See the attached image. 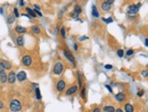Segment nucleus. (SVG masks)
Returning <instances> with one entry per match:
<instances>
[{
	"label": "nucleus",
	"mask_w": 148,
	"mask_h": 112,
	"mask_svg": "<svg viewBox=\"0 0 148 112\" xmlns=\"http://www.w3.org/2000/svg\"><path fill=\"white\" fill-rule=\"evenodd\" d=\"M64 14H65V10L61 9V10L58 12V18H59V19H62V18L64 17Z\"/></svg>",
	"instance_id": "nucleus-33"
},
{
	"label": "nucleus",
	"mask_w": 148,
	"mask_h": 112,
	"mask_svg": "<svg viewBox=\"0 0 148 112\" xmlns=\"http://www.w3.org/2000/svg\"><path fill=\"white\" fill-rule=\"evenodd\" d=\"M74 49H75V51H76V52L78 51V45H77V43H74Z\"/></svg>",
	"instance_id": "nucleus-44"
},
{
	"label": "nucleus",
	"mask_w": 148,
	"mask_h": 112,
	"mask_svg": "<svg viewBox=\"0 0 148 112\" xmlns=\"http://www.w3.org/2000/svg\"><path fill=\"white\" fill-rule=\"evenodd\" d=\"M93 112H101V110H100V108H96L95 109L93 110Z\"/></svg>",
	"instance_id": "nucleus-48"
},
{
	"label": "nucleus",
	"mask_w": 148,
	"mask_h": 112,
	"mask_svg": "<svg viewBox=\"0 0 148 112\" xmlns=\"http://www.w3.org/2000/svg\"><path fill=\"white\" fill-rule=\"evenodd\" d=\"M13 15H14L16 18H18L19 16H20V14H19L18 8H17V7H14V8H13Z\"/></svg>",
	"instance_id": "nucleus-27"
},
{
	"label": "nucleus",
	"mask_w": 148,
	"mask_h": 112,
	"mask_svg": "<svg viewBox=\"0 0 148 112\" xmlns=\"http://www.w3.org/2000/svg\"><path fill=\"white\" fill-rule=\"evenodd\" d=\"M5 63H6V70L11 69V64L9 63H7V62H5Z\"/></svg>",
	"instance_id": "nucleus-42"
},
{
	"label": "nucleus",
	"mask_w": 148,
	"mask_h": 112,
	"mask_svg": "<svg viewBox=\"0 0 148 112\" xmlns=\"http://www.w3.org/2000/svg\"><path fill=\"white\" fill-rule=\"evenodd\" d=\"M9 108L12 112H19L22 109V104L18 99H12L10 101Z\"/></svg>",
	"instance_id": "nucleus-3"
},
{
	"label": "nucleus",
	"mask_w": 148,
	"mask_h": 112,
	"mask_svg": "<svg viewBox=\"0 0 148 112\" xmlns=\"http://www.w3.org/2000/svg\"><path fill=\"white\" fill-rule=\"evenodd\" d=\"M6 71V63L5 62H0V72Z\"/></svg>",
	"instance_id": "nucleus-29"
},
{
	"label": "nucleus",
	"mask_w": 148,
	"mask_h": 112,
	"mask_svg": "<svg viewBox=\"0 0 148 112\" xmlns=\"http://www.w3.org/2000/svg\"><path fill=\"white\" fill-rule=\"evenodd\" d=\"M64 70H65L64 63H62V62H57L53 66V73L55 74V75H56V76H60L64 72Z\"/></svg>",
	"instance_id": "nucleus-2"
},
{
	"label": "nucleus",
	"mask_w": 148,
	"mask_h": 112,
	"mask_svg": "<svg viewBox=\"0 0 148 112\" xmlns=\"http://www.w3.org/2000/svg\"><path fill=\"white\" fill-rule=\"evenodd\" d=\"M73 11L75 12V13H76L78 15V16H80L81 14H82V12H83V9H82V7L80 6V5H78V4H75V5H74V7H73Z\"/></svg>",
	"instance_id": "nucleus-18"
},
{
	"label": "nucleus",
	"mask_w": 148,
	"mask_h": 112,
	"mask_svg": "<svg viewBox=\"0 0 148 112\" xmlns=\"http://www.w3.org/2000/svg\"><path fill=\"white\" fill-rule=\"evenodd\" d=\"M88 36H86V35H83V36H81V37H79V41L80 42H83V41H85V40H88Z\"/></svg>",
	"instance_id": "nucleus-37"
},
{
	"label": "nucleus",
	"mask_w": 148,
	"mask_h": 112,
	"mask_svg": "<svg viewBox=\"0 0 148 112\" xmlns=\"http://www.w3.org/2000/svg\"><path fill=\"white\" fill-rule=\"evenodd\" d=\"M144 45H145L146 47H148V38L144 39Z\"/></svg>",
	"instance_id": "nucleus-46"
},
{
	"label": "nucleus",
	"mask_w": 148,
	"mask_h": 112,
	"mask_svg": "<svg viewBox=\"0 0 148 112\" xmlns=\"http://www.w3.org/2000/svg\"><path fill=\"white\" fill-rule=\"evenodd\" d=\"M7 82V74L5 72H0V83H4Z\"/></svg>",
	"instance_id": "nucleus-19"
},
{
	"label": "nucleus",
	"mask_w": 148,
	"mask_h": 112,
	"mask_svg": "<svg viewBox=\"0 0 148 112\" xmlns=\"http://www.w3.org/2000/svg\"><path fill=\"white\" fill-rule=\"evenodd\" d=\"M16 81V73L14 71H11L9 74L7 75V82L9 84H14Z\"/></svg>",
	"instance_id": "nucleus-8"
},
{
	"label": "nucleus",
	"mask_w": 148,
	"mask_h": 112,
	"mask_svg": "<svg viewBox=\"0 0 148 112\" xmlns=\"http://www.w3.org/2000/svg\"><path fill=\"white\" fill-rule=\"evenodd\" d=\"M106 2L108 3V4L111 5V6H113V5H114V3L115 2V0H106Z\"/></svg>",
	"instance_id": "nucleus-43"
},
{
	"label": "nucleus",
	"mask_w": 148,
	"mask_h": 112,
	"mask_svg": "<svg viewBox=\"0 0 148 112\" xmlns=\"http://www.w3.org/2000/svg\"><path fill=\"white\" fill-rule=\"evenodd\" d=\"M35 93H36V98L37 99H42V96H41V92H40V89L38 87L36 88V90H35Z\"/></svg>",
	"instance_id": "nucleus-25"
},
{
	"label": "nucleus",
	"mask_w": 148,
	"mask_h": 112,
	"mask_svg": "<svg viewBox=\"0 0 148 112\" xmlns=\"http://www.w3.org/2000/svg\"><path fill=\"white\" fill-rule=\"evenodd\" d=\"M125 112H134V107L132 104L126 103L125 105Z\"/></svg>",
	"instance_id": "nucleus-22"
},
{
	"label": "nucleus",
	"mask_w": 148,
	"mask_h": 112,
	"mask_svg": "<svg viewBox=\"0 0 148 112\" xmlns=\"http://www.w3.org/2000/svg\"><path fill=\"white\" fill-rule=\"evenodd\" d=\"M27 79V74L25 71H19L16 73V81H18L19 82H23V81H26Z\"/></svg>",
	"instance_id": "nucleus-7"
},
{
	"label": "nucleus",
	"mask_w": 148,
	"mask_h": 112,
	"mask_svg": "<svg viewBox=\"0 0 148 112\" xmlns=\"http://www.w3.org/2000/svg\"><path fill=\"white\" fill-rule=\"evenodd\" d=\"M114 99L118 101V102H123L126 99V96H125V94L124 92H119V93L114 95Z\"/></svg>",
	"instance_id": "nucleus-15"
},
{
	"label": "nucleus",
	"mask_w": 148,
	"mask_h": 112,
	"mask_svg": "<svg viewBox=\"0 0 148 112\" xmlns=\"http://www.w3.org/2000/svg\"><path fill=\"white\" fill-rule=\"evenodd\" d=\"M78 85H72L71 87H69L66 91V96H71V95L75 94V92L78 90Z\"/></svg>",
	"instance_id": "nucleus-10"
},
{
	"label": "nucleus",
	"mask_w": 148,
	"mask_h": 112,
	"mask_svg": "<svg viewBox=\"0 0 148 112\" xmlns=\"http://www.w3.org/2000/svg\"><path fill=\"white\" fill-rule=\"evenodd\" d=\"M147 72H148V70H147Z\"/></svg>",
	"instance_id": "nucleus-53"
},
{
	"label": "nucleus",
	"mask_w": 148,
	"mask_h": 112,
	"mask_svg": "<svg viewBox=\"0 0 148 112\" xmlns=\"http://www.w3.org/2000/svg\"><path fill=\"white\" fill-rule=\"evenodd\" d=\"M7 24L8 25H12V24H14L15 21H16V17H15V16L13 15V13L12 14H9L8 16H7Z\"/></svg>",
	"instance_id": "nucleus-20"
},
{
	"label": "nucleus",
	"mask_w": 148,
	"mask_h": 112,
	"mask_svg": "<svg viewBox=\"0 0 148 112\" xmlns=\"http://www.w3.org/2000/svg\"><path fill=\"white\" fill-rule=\"evenodd\" d=\"M33 9H36V10H39V11H41V7L38 6V5H33Z\"/></svg>",
	"instance_id": "nucleus-39"
},
{
	"label": "nucleus",
	"mask_w": 148,
	"mask_h": 112,
	"mask_svg": "<svg viewBox=\"0 0 148 112\" xmlns=\"http://www.w3.org/2000/svg\"><path fill=\"white\" fill-rule=\"evenodd\" d=\"M141 76L143 77V78H147L148 77V72H147V70H143L141 72Z\"/></svg>",
	"instance_id": "nucleus-31"
},
{
	"label": "nucleus",
	"mask_w": 148,
	"mask_h": 112,
	"mask_svg": "<svg viewBox=\"0 0 148 112\" xmlns=\"http://www.w3.org/2000/svg\"><path fill=\"white\" fill-rule=\"evenodd\" d=\"M18 5H19V7H25V3L24 0H18Z\"/></svg>",
	"instance_id": "nucleus-38"
},
{
	"label": "nucleus",
	"mask_w": 148,
	"mask_h": 112,
	"mask_svg": "<svg viewBox=\"0 0 148 112\" xmlns=\"http://www.w3.org/2000/svg\"><path fill=\"white\" fill-rule=\"evenodd\" d=\"M59 34H60V36H61V37L64 39V40H65V39H66V27L62 26L61 28H60Z\"/></svg>",
	"instance_id": "nucleus-21"
},
{
	"label": "nucleus",
	"mask_w": 148,
	"mask_h": 112,
	"mask_svg": "<svg viewBox=\"0 0 148 112\" xmlns=\"http://www.w3.org/2000/svg\"><path fill=\"white\" fill-rule=\"evenodd\" d=\"M35 13L37 14V16H39V17H43V13H42L41 11H39V10H36V9H34Z\"/></svg>",
	"instance_id": "nucleus-35"
},
{
	"label": "nucleus",
	"mask_w": 148,
	"mask_h": 112,
	"mask_svg": "<svg viewBox=\"0 0 148 112\" xmlns=\"http://www.w3.org/2000/svg\"><path fill=\"white\" fill-rule=\"evenodd\" d=\"M141 7H142L141 3H137V4H134V5L129 6V7H127V9H126V14H127V16H136V14L139 12Z\"/></svg>",
	"instance_id": "nucleus-1"
},
{
	"label": "nucleus",
	"mask_w": 148,
	"mask_h": 112,
	"mask_svg": "<svg viewBox=\"0 0 148 112\" xmlns=\"http://www.w3.org/2000/svg\"><path fill=\"white\" fill-rule=\"evenodd\" d=\"M15 31H16L18 34H24L27 32V29H26L25 26H22V25H16V27H15Z\"/></svg>",
	"instance_id": "nucleus-13"
},
{
	"label": "nucleus",
	"mask_w": 148,
	"mask_h": 112,
	"mask_svg": "<svg viewBox=\"0 0 148 112\" xmlns=\"http://www.w3.org/2000/svg\"><path fill=\"white\" fill-rule=\"evenodd\" d=\"M102 21L103 22H105V24H111V23L114 22V19H113L112 17H108V18L102 17Z\"/></svg>",
	"instance_id": "nucleus-26"
},
{
	"label": "nucleus",
	"mask_w": 148,
	"mask_h": 112,
	"mask_svg": "<svg viewBox=\"0 0 148 112\" xmlns=\"http://www.w3.org/2000/svg\"><path fill=\"white\" fill-rule=\"evenodd\" d=\"M66 82L65 80L63 79H60L58 80V81L56 82V85H55V89L58 92H63L65 90H66Z\"/></svg>",
	"instance_id": "nucleus-6"
},
{
	"label": "nucleus",
	"mask_w": 148,
	"mask_h": 112,
	"mask_svg": "<svg viewBox=\"0 0 148 112\" xmlns=\"http://www.w3.org/2000/svg\"><path fill=\"white\" fill-rule=\"evenodd\" d=\"M0 14H1V15L4 14V8H3V7H0Z\"/></svg>",
	"instance_id": "nucleus-49"
},
{
	"label": "nucleus",
	"mask_w": 148,
	"mask_h": 112,
	"mask_svg": "<svg viewBox=\"0 0 148 112\" xmlns=\"http://www.w3.org/2000/svg\"><path fill=\"white\" fill-rule=\"evenodd\" d=\"M125 53H126V56H132L134 53V51L133 49H128Z\"/></svg>",
	"instance_id": "nucleus-32"
},
{
	"label": "nucleus",
	"mask_w": 148,
	"mask_h": 112,
	"mask_svg": "<svg viewBox=\"0 0 148 112\" xmlns=\"http://www.w3.org/2000/svg\"><path fill=\"white\" fill-rule=\"evenodd\" d=\"M76 77H77V81H78V88L82 89V87L84 86V75L80 71H78L76 72Z\"/></svg>",
	"instance_id": "nucleus-11"
},
{
	"label": "nucleus",
	"mask_w": 148,
	"mask_h": 112,
	"mask_svg": "<svg viewBox=\"0 0 148 112\" xmlns=\"http://www.w3.org/2000/svg\"><path fill=\"white\" fill-rule=\"evenodd\" d=\"M20 16H25V17H26V18H28V19H31V16L28 15L27 13H23V14H20Z\"/></svg>",
	"instance_id": "nucleus-40"
},
{
	"label": "nucleus",
	"mask_w": 148,
	"mask_h": 112,
	"mask_svg": "<svg viewBox=\"0 0 148 112\" xmlns=\"http://www.w3.org/2000/svg\"><path fill=\"white\" fill-rule=\"evenodd\" d=\"M105 70H112V69H113V65H111V64H105Z\"/></svg>",
	"instance_id": "nucleus-41"
},
{
	"label": "nucleus",
	"mask_w": 148,
	"mask_h": 112,
	"mask_svg": "<svg viewBox=\"0 0 148 112\" xmlns=\"http://www.w3.org/2000/svg\"><path fill=\"white\" fill-rule=\"evenodd\" d=\"M114 112H124V111H123L122 109H121V108H117V109H116Z\"/></svg>",
	"instance_id": "nucleus-50"
},
{
	"label": "nucleus",
	"mask_w": 148,
	"mask_h": 112,
	"mask_svg": "<svg viewBox=\"0 0 148 112\" xmlns=\"http://www.w3.org/2000/svg\"><path fill=\"white\" fill-rule=\"evenodd\" d=\"M143 94H144V90H139L138 91H137V96H138L139 98L143 97Z\"/></svg>",
	"instance_id": "nucleus-34"
},
{
	"label": "nucleus",
	"mask_w": 148,
	"mask_h": 112,
	"mask_svg": "<svg viewBox=\"0 0 148 112\" xmlns=\"http://www.w3.org/2000/svg\"><path fill=\"white\" fill-rule=\"evenodd\" d=\"M91 15H92V16L95 18L100 17V13H99V11H98L97 7H96L95 4L92 5V7H91Z\"/></svg>",
	"instance_id": "nucleus-12"
},
{
	"label": "nucleus",
	"mask_w": 148,
	"mask_h": 112,
	"mask_svg": "<svg viewBox=\"0 0 148 112\" xmlns=\"http://www.w3.org/2000/svg\"><path fill=\"white\" fill-rule=\"evenodd\" d=\"M57 29H58V28H57V26H56V27L55 28V34H57V31H58Z\"/></svg>",
	"instance_id": "nucleus-51"
},
{
	"label": "nucleus",
	"mask_w": 148,
	"mask_h": 112,
	"mask_svg": "<svg viewBox=\"0 0 148 112\" xmlns=\"http://www.w3.org/2000/svg\"><path fill=\"white\" fill-rule=\"evenodd\" d=\"M31 32H32L34 34L39 35V34H41V28H40L38 25H32V26H31Z\"/></svg>",
	"instance_id": "nucleus-16"
},
{
	"label": "nucleus",
	"mask_w": 148,
	"mask_h": 112,
	"mask_svg": "<svg viewBox=\"0 0 148 112\" xmlns=\"http://www.w3.org/2000/svg\"><path fill=\"white\" fill-rule=\"evenodd\" d=\"M21 63L23 64V66L25 67H30L33 63V58L31 55H28V54H25L22 57V60H21Z\"/></svg>",
	"instance_id": "nucleus-5"
},
{
	"label": "nucleus",
	"mask_w": 148,
	"mask_h": 112,
	"mask_svg": "<svg viewBox=\"0 0 148 112\" xmlns=\"http://www.w3.org/2000/svg\"><path fill=\"white\" fill-rule=\"evenodd\" d=\"M116 54H117V56H118L119 58H123L124 55H125V51L123 49H118L117 52H116Z\"/></svg>",
	"instance_id": "nucleus-28"
},
{
	"label": "nucleus",
	"mask_w": 148,
	"mask_h": 112,
	"mask_svg": "<svg viewBox=\"0 0 148 112\" xmlns=\"http://www.w3.org/2000/svg\"><path fill=\"white\" fill-rule=\"evenodd\" d=\"M4 108V103H3L2 101L0 100V110L2 109V108Z\"/></svg>",
	"instance_id": "nucleus-47"
},
{
	"label": "nucleus",
	"mask_w": 148,
	"mask_h": 112,
	"mask_svg": "<svg viewBox=\"0 0 148 112\" xmlns=\"http://www.w3.org/2000/svg\"><path fill=\"white\" fill-rule=\"evenodd\" d=\"M105 87L106 88V90H108V91L110 92V93H113V89H112V87L110 85H108V84H105Z\"/></svg>",
	"instance_id": "nucleus-36"
},
{
	"label": "nucleus",
	"mask_w": 148,
	"mask_h": 112,
	"mask_svg": "<svg viewBox=\"0 0 148 112\" xmlns=\"http://www.w3.org/2000/svg\"><path fill=\"white\" fill-rule=\"evenodd\" d=\"M25 13H27L32 18H37V14L35 13L34 9H33V8H30V7H25Z\"/></svg>",
	"instance_id": "nucleus-17"
},
{
	"label": "nucleus",
	"mask_w": 148,
	"mask_h": 112,
	"mask_svg": "<svg viewBox=\"0 0 148 112\" xmlns=\"http://www.w3.org/2000/svg\"><path fill=\"white\" fill-rule=\"evenodd\" d=\"M69 16H70V18H72V19H74V20H75V18H77L79 16H78L76 13H75L74 11H72V12H70V13H69Z\"/></svg>",
	"instance_id": "nucleus-30"
},
{
	"label": "nucleus",
	"mask_w": 148,
	"mask_h": 112,
	"mask_svg": "<svg viewBox=\"0 0 148 112\" xmlns=\"http://www.w3.org/2000/svg\"><path fill=\"white\" fill-rule=\"evenodd\" d=\"M16 43L18 47H23L24 45H25V37L23 35H21V34L19 36H17L16 39Z\"/></svg>",
	"instance_id": "nucleus-14"
},
{
	"label": "nucleus",
	"mask_w": 148,
	"mask_h": 112,
	"mask_svg": "<svg viewBox=\"0 0 148 112\" xmlns=\"http://www.w3.org/2000/svg\"><path fill=\"white\" fill-rule=\"evenodd\" d=\"M64 56H65V58L71 64L73 65L74 68L76 67V62H75V56H74V54L72 53V52H71V51H69L68 49H65L64 50Z\"/></svg>",
	"instance_id": "nucleus-4"
},
{
	"label": "nucleus",
	"mask_w": 148,
	"mask_h": 112,
	"mask_svg": "<svg viewBox=\"0 0 148 112\" xmlns=\"http://www.w3.org/2000/svg\"><path fill=\"white\" fill-rule=\"evenodd\" d=\"M100 8L103 12H109V11H111L112 6L110 4H108V3L106 2V0H105V1H103V2L101 3Z\"/></svg>",
	"instance_id": "nucleus-9"
},
{
	"label": "nucleus",
	"mask_w": 148,
	"mask_h": 112,
	"mask_svg": "<svg viewBox=\"0 0 148 112\" xmlns=\"http://www.w3.org/2000/svg\"><path fill=\"white\" fill-rule=\"evenodd\" d=\"M73 1H76V0H73Z\"/></svg>",
	"instance_id": "nucleus-52"
},
{
	"label": "nucleus",
	"mask_w": 148,
	"mask_h": 112,
	"mask_svg": "<svg viewBox=\"0 0 148 112\" xmlns=\"http://www.w3.org/2000/svg\"><path fill=\"white\" fill-rule=\"evenodd\" d=\"M75 20L76 21V22H79V23H83V20H82V19H81V18L79 17V16H78L77 18H75Z\"/></svg>",
	"instance_id": "nucleus-45"
},
{
	"label": "nucleus",
	"mask_w": 148,
	"mask_h": 112,
	"mask_svg": "<svg viewBox=\"0 0 148 112\" xmlns=\"http://www.w3.org/2000/svg\"><path fill=\"white\" fill-rule=\"evenodd\" d=\"M103 109H104V111L105 112H114L115 111V108H114L113 106H105Z\"/></svg>",
	"instance_id": "nucleus-24"
},
{
	"label": "nucleus",
	"mask_w": 148,
	"mask_h": 112,
	"mask_svg": "<svg viewBox=\"0 0 148 112\" xmlns=\"http://www.w3.org/2000/svg\"><path fill=\"white\" fill-rule=\"evenodd\" d=\"M85 96H86V88H85V86L84 85L82 87L81 92H80V97L84 100V99H85Z\"/></svg>",
	"instance_id": "nucleus-23"
}]
</instances>
